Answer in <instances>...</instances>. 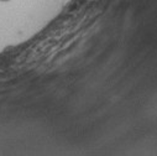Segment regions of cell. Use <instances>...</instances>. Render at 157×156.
I'll use <instances>...</instances> for the list:
<instances>
[{
    "instance_id": "obj_1",
    "label": "cell",
    "mask_w": 157,
    "mask_h": 156,
    "mask_svg": "<svg viewBox=\"0 0 157 156\" xmlns=\"http://www.w3.org/2000/svg\"><path fill=\"white\" fill-rule=\"evenodd\" d=\"M0 2H3V3H5V2H10V0H0Z\"/></svg>"
}]
</instances>
